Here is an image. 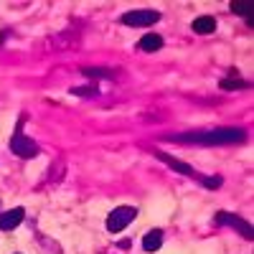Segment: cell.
I'll use <instances>...</instances> for the list:
<instances>
[{
	"label": "cell",
	"mask_w": 254,
	"mask_h": 254,
	"mask_svg": "<svg viewBox=\"0 0 254 254\" xmlns=\"http://www.w3.org/2000/svg\"><path fill=\"white\" fill-rule=\"evenodd\" d=\"M181 142H198V145H231V142H242L244 132L226 127V130H211V132H201V135H181Z\"/></svg>",
	"instance_id": "obj_1"
},
{
	"label": "cell",
	"mask_w": 254,
	"mask_h": 254,
	"mask_svg": "<svg viewBox=\"0 0 254 254\" xmlns=\"http://www.w3.org/2000/svg\"><path fill=\"white\" fill-rule=\"evenodd\" d=\"M132 219H137V208H132V206H120V208H115L112 214H110L107 229L112 231V234H117V231H122L125 226H130Z\"/></svg>",
	"instance_id": "obj_2"
},
{
	"label": "cell",
	"mask_w": 254,
	"mask_h": 254,
	"mask_svg": "<svg viewBox=\"0 0 254 254\" xmlns=\"http://www.w3.org/2000/svg\"><path fill=\"white\" fill-rule=\"evenodd\" d=\"M160 20V13L158 10H130L122 15V23L125 26H153Z\"/></svg>",
	"instance_id": "obj_3"
},
{
	"label": "cell",
	"mask_w": 254,
	"mask_h": 254,
	"mask_svg": "<svg viewBox=\"0 0 254 254\" xmlns=\"http://www.w3.org/2000/svg\"><path fill=\"white\" fill-rule=\"evenodd\" d=\"M10 150L18 155V158H33L36 153H38V145L31 140V137H26V135H15L13 140H10Z\"/></svg>",
	"instance_id": "obj_4"
},
{
	"label": "cell",
	"mask_w": 254,
	"mask_h": 254,
	"mask_svg": "<svg viewBox=\"0 0 254 254\" xmlns=\"http://www.w3.org/2000/svg\"><path fill=\"white\" fill-rule=\"evenodd\" d=\"M216 221H219V224H226V226H231V229H237V231H242L244 239H252V226H249L247 221H242L239 216L226 214V211H219V214H216Z\"/></svg>",
	"instance_id": "obj_5"
},
{
	"label": "cell",
	"mask_w": 254,
	"mask_h": 254,
	"mask_svg": "<svg viewBox=\"0 0 254 254\" xmlns=\"http://www.w3.org/2000/svg\"><path fill=\"white\" fill-rule=\"evenodd\" d=\"M23 216H26L23 208H10V211H5V214H0V229H3V231L15 229L20 221H23Z\"/></svg>",
	"instance_id": "obj_6"
},
{
	"label": "cell",
	"mask_w": 254,
	"mask_h": 254,
	"mask_svg": "<svg viewBox=\"0 0 254 254\" xmlns=\"http://www.w3.org/2000/svg\"><path fill=\"white\" fill-rule=\"evenodd\" d=\"M160 244H163V231H160V229L147 231L145 239H142V249H145V252H155Z\"/></svg>",
	"instance_id": "obj_7"
},
{
	"label": "cell",
	"mask_w": 254,
	"mask_h": 254,
	"mask_svg": "<svg viewBox=\"0 0 254 254\" xmlns=\"http://www.w3.org/2000/svg\"><path fill=\"white\" fill-rule=\"evenodd\" d=\"M193 28L196 33H214V28H216V20H214V15H201V18H196L193 20Z\"/></svg>",
	"instance_id": "obj_8"
},
{
	"label": "cell",
	"mask_w": 254,
	"mask_h": 254,
	"mask_svg": "<svg viewBox=\"0 0 254 254\" xmlns=\"http://www.w3.org/2000/svg\"><path fill=\"white\" fill-rule=\"evenodd\" d=\"M160 46H163V38L155 36V33H147V36L140 38V49L142 51H158Z\"/></svg>",
	"instance_id": "obj_9"
},
{
	"label": "cell",
	"mask_w": 254,
	"mask_h": 254,
	"mask_svg": "<svg viewBox=\"0 0 254 254\" xmlns=\"http://www.w3.org/2000/svg\"><path fill=\"white\" fill-rule=\"evenodd\" d=\"M158 158H160L165 165H171L173 171H178V173H183V176H190V165H186V163H181V160H176V158H171V155H165V153H158Z\"/></svg>",
	"instance_id": "obj_10"
},
{
	"label": "cell",
	"mask_w": 254,
	"mask_h": 254,
	"mask_svg": "<svg viewBox=\"0 0 254 254\" xmlns=\"http://www.w3.org/2000/svg\"><path fill=\"white\" fill-rule=\"evenodd\" d=\"M231 10L239 13V15L252 18V15H254V3H244V0H239V3H231Z\"/></svg>",
	"instance_id": "obj_11"
},
{
	"label": "cell",
	"mask_w": 254,
	"mask_h": 254,
	"mask_svg": "<svg viewBox=\"0 0 254 254\" xmlns=\"http://www.w3.org/2000/svg\"><path fill=\"white\" fill-rule=\"evenodd\" d=\"M244 87V81L239 76H231V79H224L221 81V89H242Z\"/></svg>",
	"instance_id": "obj_12"
},
{
	"label": "cell",
	"mask_w": 254,
	"mask_h": 254,
	"mask_svg": "<svg viewBox=\"0 0 254 254\" xmlns=\"http://www.w3.org/2000/svg\"><path fill=\"white\" fill-rule=\"evenodd\" d=\"M84 76H110L107 69H84Z\"/></svg>",
	"instance_id": "obj_13"
},
{
	"label": "cell",
	"mask_w": 254,
	"mask_h": 254,
	"mask_svg": "<svg viewBox=\"0 0 254 254\" xmlns=\"http://www.w3.org/2000/svg\"><path fill=\"white\" fill-rule=\"evenodd\" d=\"M71 94H79V97H84V94H97V89H94V87H79V89H71Z\"/></svg>",
	"instance_id": "obj_14"
},
{
	"label": "cell",
	"mask_w": 254,
	"mask_h": 254,
	"mask_svg": "<svg viewBox=\"0 0 254 254\" xmlns=\"http://www.w3.org/2000/svg\"><path fill=\"white\" fill-rule=\"evenodd\" d=\"M203 183H206L208 188H219V186H221V178H216V176H214V178H206Z\"/></svg>",
	"instance_id": "obj_15"
}]
</instances>
